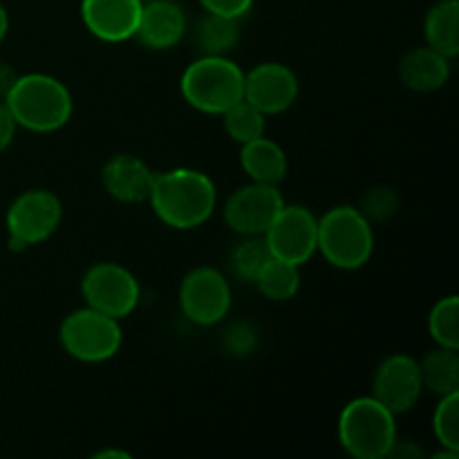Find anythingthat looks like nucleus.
Masks as SVG:
<instances>
[{
  "label": "nucleus",
  "instance_id": "nucleus-25",
  "mask_svg": "<svg viewBox=\"0 0 459 459\" xmlns=\"http://www.w3.org/2000/svg\"><path fill=\"white\" fill-rule=\"evenodd\" d=\"M272 258L267 242L263 236H245V240L231 251V272L240 281L254 282L255 273L260 272L267 260Z\"/></svg>",
  "mask_w": 459,
  "mask_h": 459
},
{
  "label": "nucleus",
  "instance_id": "nucleus-20",
  "mask_svg": "<svg viewBox=\"0 0 459 459\" xmlns=\"http://www.w3.org/2000/svg\"><path fill=\"white\" fill-rule=\"evenodd\" d=\"M420 363L421 384L437 397L459 393V354L453 348L437 345Z\"/></svg>",
  "mask_w": 459,
  "mask_h": 459
},
{
  "label": "nucleus",
  "instance_id": "nucleus-8",
  "mask_svg": "<svg viewBox=\"0 0 459 459\" xmlns=\"http://www.w3.org/2000/svg\"><path fill=\"white\" fill-rule=\"evenodd\" d=\"M81 291L88 307L99 309L108 316L121 318L130 316L137 309L142 290L133 273L117 263H97L83 273Z\"/></svg>",
  "mask_w": 459,
  "mask_h": 459
},
{
  "label": "nucleus",
  "instance_id": "nucleus-16",
  "mask_svg": "<svg viewBox=\"0 0 459 459\" xmlns=\"http://www.w3.org/2000/svg\"><path fill=\"white\" fill-rule=\"evenodd\" d=\"M186 34V13L173 0H148L142 7L134 39L148 49L175 48Z\"/></svg>",
  "mask_w": 459,
  "mask_h": 459
},
{
  "label": "nucleus",
  "instance_id": "nucleus-2",
  "mask_svg": "<svg viewBox=\"0 0 459 459\" xmlns=\"http://www.w3.org/2000/svg\"><path fill=\"white\" fill-rule=\"evenodd\" d=\"M13 121L31 133H54L72 117V94L49 74H22L4 97Z\"/></svg>",
  "mask_w": 459,
  "mask_h": 459
},
{
  "label": "nucleus",
  "instance_id": "nucleus-11",
  "mask_svg": "<svg viewBox=\"0 0 459 459\" xmlns=\"http://www.w3.org/2000/svg\"><path fill=\"white\" fill-rule=\"evenodd\" d=\"M285 200L273 184L251 182L229 195L224 204V220L240 236H264Z\"/></svg>",
  "mask_w": 459,
  "mask_h": 459
},
{
  "label": "nucleus",
  "instance_id": "nucleus-27",
  "mask_svg": "<svg viewBox=\"0 0 459 459\" xmlns=\"http://www.w3.org/2000/svg\"><path fill=\"white\" fill-rule=\"evenodd\" d=\"M397 209L399 197L397 193L388 186L370 188V191L363 195L361 206H359V211H361L370 222H385V220H390L397 213Z\"/></svg>",
  "mask_w": 459,
  "mask_h": 459
},
{
  "label": "nucleus",
  "instance_id": "nucleus-18",
  "mask_svg": "<svg viewBox=\"0 0 459 459\" xmlns=\"http://www.w3.org/2000/svg\"><path fill=\"white\" fill-rule=\"evenodd\" d=\"M240 166L249 175L251 182L278 186L287 175V155L276 142L263 134L254 142L242 143Z\"/></svg>",
  "mask_w": 459,
  "mask_h": 459
},
{
  "label": "nucleus",
  "instance_id": "nucleus-28",
  "mask_svg": "<svg viewBox=\"0 0 459 459\" xmlns=\"http://www.w3.org/2000/svg\"><path fill=\"white\" fill-rule=\"evenodd\" d=\"M200 4L204 7V12L220 13V16L238 18L240 21L251 9L254 0H200Z\"/></svg>",
  "mask_w": 459,
  "mask_h": 459
},
{
  "label": "nucleus",
  "instance_id": "nucleus-34",
  "mask_svg": "<svg viewBox=\"0 0 459 459\" xmlns=\"http://www.w3.org/2000/svg\"><path fill=\"white\" fill-rule=\"evenodd\" d=\"M142 3H148V0H142Z\"/></svg>",
  "mask_w": 459,
  "mask_h": 459
},
{
  "label": "nucleus",
  "instance_id": "nucleus-21",
  "mask_svg": "<svg viewBox=\"0 0 459 459\" xmlns=\"http://www.w3.org/2000/svg\"><path fill=\"white\" fill-rule=\"evenodd\" d=\"M254 285L258 287V291L263 296H267L269 300H290L294 299L296 291L300 290V269L296 264L285 263L281 258H269L267 263L260 267V272L255 273Z\"/></svg>",
  "mask_w": 459,
  "mask_h": 459
},
{
  "label": "nucleus",
  "instance_id": "nucleus-22",
  "mask_svg": "<svg viewBox=\"0 0 459 459\" xmlns=\"http://www.w3.org/2000/svg\"><path fill=\"white\" fill-rule=\"evenodd\" d=\"M238 39H240V25L238 18L220 16V13H209L202 18L200 25L195 30L197 48L202 54H215V56H224L236 48Z\"/></svg>",
  "mask_w": 459,
  "mask_h": 459
},
{
  "label": "nucleus",
  "instance_id": "nucleus-33",
  "mask_svg": "<svg viewBox=\"0 0 459 459\" xmlns=\"http://www.w3.org/2000/svg\"><path fill=\"white\" fill-rule=\"evenodd\" d=\"M108 457H115V459H128L130 455L124 451H99L94 459H108Z\"/></svg>",
  "mask_w": 459,
  "mask_h": 459
},
{
  "label": "nucleus",
  "instance_id": "nucleus-10",
  "mask_svg": "<svg viewBox=\"0 0 459 459\" xmlns=\"http://www.w3.org/2000/svg\"><path fill=\"white\" fill-rule=\"evenodd\" d=\"M263 238L273 258L300 267L318 249V220L305 206L285 204Z\"/></svg>",
  "mask_w": 459,
  "mask_h": 459
},
{
  "label": "nucleus",
  "instance_id": "nucleus-15",
  "mask_svg": "<svg viewBox=\"0 0 459 459\" xmlns=\"http://www.w3.org/2000/svg\"><path fill=\"white\" fill-rule=\"evenodd\" d=\"M152 179H155V173L148 169L146 161L130 152H119V155L110 157L101 169V184L108 195L124 204L148 202Z\"/></svg>",
  "mask_w": 459,
  "mask_h": 459
},
{
  "label": "nucleus",
  "instance_id": "nucleus-12",
  "mask_svg": "<svg viewBox=\"0 0 459 459\" xmlns=\"http://www.w3.org/2000/svg\"><path fill=\"white\" fill-rule=\"evenodd\" d=\"M424 393L420 363L408 354H393L385 359L372 379V397L384 403L390 412H408Z\"/></svg>",
  "mask_w": 459,
  "mask_h": 459
},
{
  "label": "nucleus",
  "instance_id": "nucleus-19",
  "mask_svg": "<svg viewBox=\"0 0 459 459\" xmlns=\"http://www.w3.org/2000/svg\"><path fill=\"white\" fill-rule=\"evenodd\" d=\"M424 36L429 48L455 58L459 54V3L439 0L429 9L424 21Z\"/></svg>",
  "mask_w": 459,
  "mask_h": 459
},
{
  "label": "nucleus",
  "instance_id": "nucleus-32",
  "mask_svg": "<svg viewBox=\"0 0 459 459\" xmlns=\"http://www.w3.org/2000/svg\"><path fill=\"white\" fill-rule=\"evenodd\" d=\"M7 31H9V13L7 9L0 4V43H3V39L7 36Z\"/></svg>",
  "mask_w": 459,
  "mask_h": 459
},
{
  "label": "nucleus",
  "instance_id": "nucleus-17",
  "mask_svg": "<svg viewBox=\"0 0 459 459\" xmlns=\"http://www.w3.org/2000/svg\"><path fill=\"white\" fill-rule=\"evenodd\" d=\"M399 79L412 92H435L451 79V58L433 48H415L399 61Z\"/></svg>",
  "mask_w": 459,
  "mask_h": 459
},
{
  "label": "nucleus",
  "instance_id": "nucleus-1",
  "mask_svg": "<svg viewBox=\"0 0 459 459\" xmlns=\"http://www.w3.org/2000/svg\"><path fill=\"white\" fill-rule=\"evenodd\" d=\"M148 202L166 227L188 231L213 215L218 191L213 179L202 170L173 169L155 173Z\"/></svg>",
  "mask_w": 459,
  "mask_h": 459
},
{
  "label": "nucleus",
  "instance_id": "nucleus-3",
  "mask_svg": "<svg viewBox=\"0 0 459 459\" xmlns=\"http://www.w3.org/2000/svg\"><path fill=\"white\" fill-rule=\"evenodd\" d=\"M184 101L204 115H224L245 99V72L227 56L202 54L179 81Z\"/></svg>",
  "mask_w": 459,
  "mask_h": 459
},
{
  "label": "nucleus",
  "instance_id": "nucleus-31",
  "mask_svg": "<svg viewBox=\"0 0 459 459\" xmlns=\"http://www.w3.org/2000/svg\"><path fill=\"white\" fill-rule=\"evenodd\" d=\"M18 76L21 74H18V72L13 70L9 63L0 61V101H4V97H7L9 90L13 88V83H16Z\"/></svg>",
  "mask_w": 459,
  "mask_h": 459
},
{
  "label": "nucleus",
  "instance_id": "nucleus-13",
  "mask_svg": "<svg viewBox=\"0 0 459 459\" xmlns=\"http://www.w3.org/2000/svg\"><path fill=\"white\" fill-rule=\"evenodd\" d=\"M299 99V76L282 63H258L245 74V101L264 117L290 110Z\"/></svg>",
  "mask_w": 459,
  "mask_h": 459
},
{
  "label": "nucleus",
  "instance_id": "nucleus-5",
  "mask_svg": "<svg viewBox=\"0 0 459 459\" xmlns=\"http://www.w3.org/2000/svg\"><path fill=\"white\" fill-rule=\"evenodd\" d=\"M336 269L354 272L370 263L375 251L372 222L354 206H334L318 220V249Z\"/></svg>",
  "mask_w": 459,
  "mask_h": 459
},
{
  "label": "nucleus",
  "instance_id": "nucleus-7",
  "mask_svg": "<svg viewBox=\"0 0 459 459\" xmlns=\"http://www.w3.org/2000/svg\"><path fill=\"white\" fill-rule=\"evenodd\" d=\"M63 220L61 200L52 191L34 188L25 191L9 204L7 224L9 249L22 251L31 245L45 242L58 229Z\"/></svg>",
  "mask_w": 459,
  "mask_h": 459
},
{
  "label": "nucleus",
  "instance_id": "nucleus-14",
  "mask_svg": "<svg viewBox=\"0 0 459 459\" xmlns=\"http://www.w3.org/2000/svg\"><path fill=\"white\" fill-rule=\"evenodd\" d=\"M142 0H81V18L92 36L106 43L134 39Z\"/></svg>",
  "mask_w": 459,
  "mask_h": 459
},
{
  "label": "nucleus",
  "instance_id": "nucleus-24",
  "mask_svg": "<svg viewBox=\"0 0 459 459\" xmlns=\"http://www.w3.org/2000/svg\"><path fill=\"white\" fill-rule=\"evenodd\" d=\"M222 117L229 137L240 143V146L264 134V115L245 99L229 108Z\"/></svg>",
  "mask_w": 459,
  "mask_h": 459
},
{
  "label": "nucleus",
  "instance_id": "nucleus-23",
  "mask_svg": "<svg viewBox=\"0 0 459 459\" xmlns=\"http://www.w3.org/2000/svg\"><path fill=\"white\" fill-rule=\"evenodd\" d=\"M429 332L433 341L442 348L459 350V300L457 296H446L437 300L429 314Z\"/></svg>",
  "mask_w": 459,
  "mask_h": 459
},
{
  "label": "nucleus",
  "instance_id": "nucleus-29",
  "mask_svg": "<svg viewBox=\"0 0 459 459\" xmlns=\"http://www.w3.org/2000/svg\"><path fill=\"white\" fill-rule=\"evenodd\" d=\"M227 345L233 354H249L255 345L254 330L249 325H236L229 332Z\"/></svg>",
  "mask_w": 459,
  "mask_h": 459
},
{
  "label": "nucleus",
  "instance_id": "nucleus-6",
  "mask_svg": "<svg viewBox=\"0 0 459 459\" xmlns=\"http://www.w3.org/2000/svg\"><path fill=\"white\" fill-rule=\"evenodd\" d=\"M63 350L83 363H103L119 352L124 332L117 318L85 305L61 323L58 332Z\"/></svg>",
  "mask_w": 459,
  "mask_h": 459
},
{
  "label": "nucleus",
  "instance_id": "nucleus-9",
  "mask_svg": "<svg viewBox=\"0 0 459 459\" xmlns=\"http://www.w3.org/2000/svg\"><path fill=\"white\" fill-rule=\"evenodd\" d=\"M179 307L191 323L202 327L218 325L231 309V287L213 267H197L184 276L179 287Z\"/></svg>",
  "mask_w": 459,
  "mask_h": 459
},
{
  "label": "nucleus",
  "instance_id": "nucleus-4",
  "mask_svg": "<svg viewBox=\"0 0 459 459\" xmlns=\"http://www.w3.org/2000/svg\"><path fill=\"white\" fill-rule=\"evenodd\" d=\"M375 397H357L339 415V442L357 459H384L397 442V421Z\"/></svg>",
  "mask_w": 459,
  "mask_h": 459
},
{
  "label": "nucleus",
  "instance_id": "nucleus-26",
  "mask_svg": "<svg viewBox=\"0 0 459 459\" xmlns=\"http://www.w3.org/2000/svg\"><path fill=\"white\" fill-rule=\"evenodd\" d=\"M433 433L442 448L459 453V393L439 397L433 412Z\"/></svg>",
  "mask_w": 459,
  "mask_h": 459
},
{
  "label": "nucleus",
  "instance_id": "nucleus-30",
  "mask_svg": "<svg viewBox=\"0 0 459 459\" xmlns=\"http://www.w3.org/2000/svg\"><path fill=\"white\" fill-rule=\"evenodd\" d=\"M16 128H18V124L13 121L7 103L0 101V155H3L9 146H12L13 137H16Z\"/></svg>",
  "mask_w": 459,
  "mask_h": 459
}]
</instances>
